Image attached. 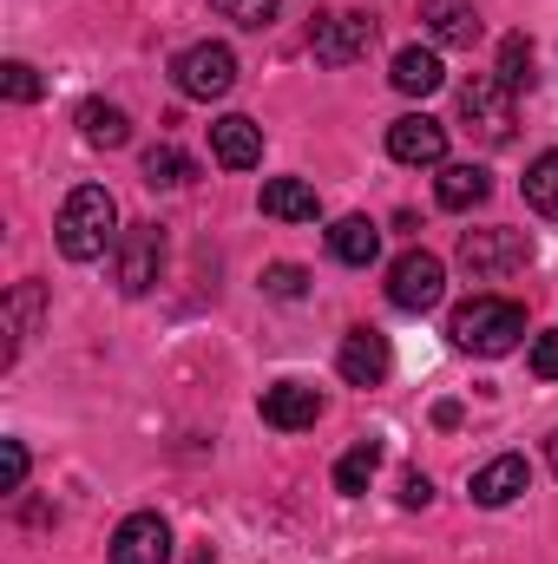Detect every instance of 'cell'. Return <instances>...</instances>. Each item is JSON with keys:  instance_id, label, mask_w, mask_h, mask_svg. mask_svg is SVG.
<instances>
[{"instance_id": "6da1fadb", "label": "cell", "mask_w": 558, "mask_h": 564, "mask_svg": "<svg viewBox=\"0 0 558 564\" xmlns=\"http://www.w3.org/2000/svg\"><path fill=\"white\" fill-rule=\"evenodd\" d=\"M53 237H60L66 263H99L106 250H119V204H112V191L106 184H73L66 204H60Z\"/></svg>"}, {"instance_id": "7a4b0ae2", "label": "cell", "mask_w": 558, "mask_h": 564, "mask_svg": "<svg viewBox=\"0 0 558 564\" xmlns=\"http://www.w3.org/2000/svg\"><path fill=\"white\" fill-rule=\"evenodd\" d=\"M447 335H453V348L493 361V355H513V348H519V335H526V308H519L513 295H473V302L453 308Z\"/></svg>"}, {"instance_id": "3957f363", "label": "cell", "mask_w": 558, "mask_h": 564, "mask_svg": "<svg viewBox=\"0 0 558 564\" xmlns=\"http://www.w3.org/2000/svg\"><path fill=\"white\" fill-rule=\"evenodd\" d=\"M460 119H466V132H473L480 144H506V139H513V126H519L513 86H506L500 73L466 79V86H460Z\"/></svg>"}, {"instance_id": "277c9868", "label": "cell", "mask_w": 558, "mask_h": 564, "mask_svg": "<svg viewBox=\"0 0 558 564\" xmlns=\"http://www.w3.org/2000/svg\"><path fill=\"white\" fill-rule=\"evenodd\" d=\"M171 79H178V93L184 99H224L230 86H237V53L224 46V40H197V46H184L178 59H171Z\"/></svg>"}, {"instance_id": "5b68a950", "label": "cell", "mask_w": 558, "mask_h": 564, "mask_svg": "<svg viewBox=\"0 0 558 564\" xmlns=\"http://www.w3.org/2000/svg\"><path fill=\"white\" fill-rule=\"evenodd\" d=\"M164 270V230L158 224H126L119 230V250H112V282L119 295H144Z\"/></svg>"}, {"instance_id": "8992f818", "label": "cell", "mask_w": 558, "mask_h": 564, "mask_svg": "<svg viewBox=\"0 0 558 564\" xmlns=\"http://www.w3.org/2000/svg\"><path fill=\"white\" fill-rule=\"evenodd\" d=\"M440 295H447V263H440L433 250L395 257V270H388V302H395L401 315H427Z\"/></svg>"}, {"instance_id": "52a82bcc", "label": "cell", "mask_w": 558, "mask_h": 564, "mask_svg": "<svg viewBox=\"0 0 558 564\" xmlns=\"http://www.w3.org/2000/svg\"><path fill=\"white\" fill-rule=\"evenodd\" d=\"M460 263L480 282H500L533 263V243H526V230H466L460 237Z\"/></svg>"}, {"instance_id": "ba28073f", "label": "cell", "mask_w": 558, "mask_h": 564, "mask_svg": "<svg viewBox=\"0 0 558 564\" xmlns=\"http://www.w3.org/2000/svg\"><path fill=\"white\" fill-rule=\"evenodd\" d=\"M368 46H375V20L368 13H322L309 26L315 66H355V59H368Z\"/></svg>"}, {"instance_id": "9c48e42d", "label": "cell", "mask_w": 558, "mask_h": 564, "mask_svg": "<svg viewBox=\"0 0 558 564\" xmlns=\"http://www.w3.org/2000/svg\"><path fill=\"white\" fill-rule=\"evenodd\" d=\"M388 368H395V348H388V335H382V328H348V335H342L335 375H342L348 388H382V381H388Z\"/></svg>"}, {"instance_id": "30bf717a", "label": "cell", "mask_w": 558, "mask_h": 564, "mask_svg": "<svg viewBox=\"0 0 558 564\" xmlns=\"http://www.w3.org/2000/svg\"><path fill=\"white\" fill-rule=\"evenodd\" d=\"M388 158H395V164H427V171H433V164H447V126H440V119H427V112H401V119H395V126H388Z\"/></svg>"}, {"instance_id": "8fae6325", "label": "cell", "mask_w": 558, "mask_h": 564, "mask_svg": "<svg viewBox=\"0 0 558 564\" xmlns=\"http://www.w3.org/2000/svg\"><path fill=\"white\" fill-rule=\"evenodd\" d=\"M112 564H171V525L158 512H132L112 532Z\"/></svg>"}, {"instance_id": "7c38bea8", "label": "cell", "mask_w": 558, "mask_h": 564, "mask_svg": "<svg viewBox=\"0 0 558 564\" xmlns=\"http://www.w3.org/2000/svg\"><path fill=\"white\" fill-rule=\"evenodd\" d=\"M526 486H533V466H526V453H500V459H486V466L473 473V506L500 512V506H513Z\"/></svg>"}, {"instance_id": "4fadbf2b", "label": "cell", "mask_w": 558, "mask_h": 564, "mask_svg": "<svg viewBox=\"0 0 558 564\" xmlns=\"http://www.w3.org/2000/svg\"><path fill=\"white\" fill-rule=\"evenodd\" d=\"M211 158H217L224 171H250V164H264V126L244 119V112H224V119L211 126Z\"/></svg>"}, {"instance_id": "5bb4252c", "label": "cell", "mask_w": 558, "mask_h": 564, "mask_svg": "<svg viewBox=\"0 0 558 564\" xmlns=\"http://www.w3.org/2000/svg\"><path fill=\"white\" fill-rule=\"evenodd\" d=\"M322 421V394L315 388H302V381H277V388H264V426H277V433H302V426Z\"/></svg>"}, {"instance_id": "9a60e30c", "label": "cell", "mask_w": 558, "mask_h": 564, "mask_svg": "<svg viewBox=\"0 0 558 564\" xmlns=\"http://www.w3.org/2000/svg\"><path fill=\"white\" fill-rule=\"evenodd\" d=\"M420 26L440 46H473L480 40V0H420Z\"/></svg>"}, {"instance_id": "2e32d148", "label": "cell", "mask_w": 558, "mask_h": 564, "mask_svg": "<svg viewBox=\"0 0 558 564\" xmlns=\"http://www.w3.org/2000/svg\"><path fill=\"white\" fill-rule=\"evenodd\" d=\"M264 217H277V224H315L322 197H315L309 177H270L264 184Z\"/></svg>"}, {"instance_id": "e0dca14e", "label": "cell", "mask_w": 558, "mask_h": 564, "mask_svg": "<svg viewBox=\"0 0 558 564\" xmlns=\"http://www.w3.org/2000/svg\"><path fill=\"white\" fill-rule=\"evenodd\" d=\"M440 210H473L493 197V171L486 164H440V184H433Z\"/></svg>"}, {"instance_id": "ac0fdd59", "label": "cell", "mask_w": 558, "mask_h": 564, "mask_svg": "<svg viewBox=\"0 0 558 564\" xmlns=\"http://www.w3.org/2000/svg\"><path fill=\"white\" fill-rule=\"evenodd\" d=\"M388 79H395V93L427 99V93H440V86H447V66H440V53H433V46H401Z\"/></svg>"}, {"instance_id": "d6986e66", "label": "cell", "mask_w": 558, "mask_h": 564, "mask_svg": "<svg viewBox=\"0 0 558 564\" xmlns=\"http://www.w3.org/2000/svg\"><path fill=\"white\" fill-rule=\"evenodd\" d=\"M329 257H335L342 270H368V263L382 257V230H375L368 217H342V224L329 230Z\"/></svg>"}, {"instance_id": "ffe728a7", "label": "cell", "mask_w": 558, "mask_h": 564, "mask_svg": "<svg viewBox=\"0 0 558 564\" xmlns=\"http://www.w3.org/2000/svg\"><path fill=\"white\" fill-rule=\"evenodd\" d=\"M79 139L99 144V151H119V144L132 139V119H126L119 106H106V99H86V106H79Z\"/></svg>"}, {"instance_id": "44dd1931", "label": "cell", "mask_w": 558, "mask_h": 564, "mask_svg": "<svg viewBox=\"0 0 558 564\" xmlns=\"http://www.w3.org/2000/svg\"><path fill=\"white\" fill-rule=\"evenodd\" d=\"M40 308H46V289H40V282H20V289L7 295V328H13V348H7V361H0V368H13V355H20V341L33 335Z\"/></svg>"}, {"instance_id": "7402d4cb", "label": "cell", "mask_w": 558, "mask_h": 564, "mask_svg": "<svg viewBox=\"0 0 558 564\" xmlns=\"http://www.w3.org/2000/svg\"><path fill=\"white\" fill-rule=\"evenodd\" d=\"M375 466H382V446H375V440H355V446L335 459V492L362 499V492H368V479H375Z\"/></svg>"}, {"instance_id": "603a6c76", "label": "cell", "mask_w": 558, "mask_h": 564, "mask_svg": "<svg viewBox=\"0 0 558 564\" xmlns=\"http://www.w3.org/2000/svg\"><path fill=\"white\" fill-rule=\"evenodd\" d=\"M526 204L558 224V151H539V158L526 164Z\"/></svg>"}, {"instance_id": "cb8c5ba5", "label": "cell", "mask_w": 558, "mask_h": 564, "mask_svg": "<svg viewBox=\"0 0 558 564\" xmlns=\"http://www.w3.org/2000/svg\"><path fill=\"white\" fill-rule=\"evenodd\" d=\"M144 184H158V191L191 184V158H184L178 144H151V151H144Z\"/></svg>"}, {"instance_id": "d4e9b609", "label": "cell", "mask_w": 558, "mask_h": 564, "mask_svg": "<svg viewBox=\"0 0 558 564\" xmlns=\"http://www.w3.org/2000/svg\"><path fill=\"white\" fill-rule=\"evenodd\" d=\"M500 79H506L513 93L533 79V40H526V33H506V40H500Z\"/></svg>"}, {"instance_id": "484cf974", "label": "cell", "mask_w": 558, "mask_h": 564, "mask_svg": "<svg viewBox=\"0 0 558 564\" xmlns=\"http://www.w3.org/2000/svg\"><path fill=\"white\" fill-rule=\"evenodd\" d=\"M211 7H217V13H224L230 26H244V33H264V26L277 20L282 0H211Z\"/></svg>"}, {"instance_id": "4316f807", "label": "cell", "mask_w": 558, "mask_h": 564, "mask_svg": "<svg viewBox=\"0 0 558 564\" xmlns=\"http://www.w3.org/2000/svg\"><path fill=\"white\" fill-rule=\"evenodd\" d=\"M0 93H7L13 106H33V99H40V73H33L26 59H7V66H0Z\"/></svg>"}, {"instance_id": "83f0119b", "label": "cell", "mask_w": 558, "mask_h": 564, "mask_svg": "<svg viewBox=\"0 0 558 564\" xmlns=\"http://www.w3.org/2000/svg\"><path fill=\"white\" fill-rule=\"evenodd\" d=\"M264 295H277V302H302V295H309V270H296V263H270V270H264Z\"/></svg>"}, {"instance_id": "f1b7e54d", "label": "cell", "mask_w": 558, "mask_h": 564, "mask_svg": "<svg viewBox=\"0 0 558 564\" xmlns=\"http://www.w3.org/2000/svg\"><path fill=\"white\" fill-rule=\"evenodd\" d=\"M526 368H533L539 381H558V328H546V335L533 341V355H526Z\"/></svg>"}, {"instance_id": "f546056e", "label": "cell", "mask_w": 558, "mask_h": 564, "mask_svg": "<svg viewBox=\"0 0 558 564\" xmlns=\"http://www.w3.org/2000/svg\"><path fill=\"white\" fill-rule=\"evenodd\" d=\"M0 453H7V466H0V492H20V486H26V446L7 440Z\"/></svg>"}, {"instance_id": "4dcf8cb0", "label": "cell", "mask_w": 558, "mask_h": 564, "mask_svg": "<svg viewBox=\"0 0 558 564\" xmlns=\"http://www.w3.org/2000/svg\"><path fill=\"white\" fill-rule=\"evenodd\" d=\"M427 499H433L427 473H408V479H401V506H427Z\"/></svg>"}, {"instance_id": "1f68e13d", "label": "cell", "mask_w": 558, "mask_h": 564, "mask_svg": "<svg viewBox=\"0 0 558 564\" xmlns=\"http://www.w3.org/2000/svg\"><path fill=\"white\" fill-rule=\"evenodd\" d=\"M546 459H552V473H558V433H552V440H546Z\"/></svg>"}]
</instances>
